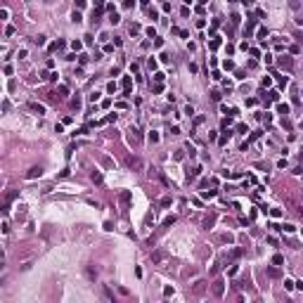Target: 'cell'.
<instances>
[{"mask_svg":"<svg viewBox=\"0 0 303 303\" xmlns=\"http://www.w3.org/2000/svg\"><path fill=\"white\" fill-rule=\"evenodd\" d=\"M223 291H225V282H223V279H216V282H213V296L220 298Z\"/></svg>","mask_w":303,"mask_h":303,"instance_id":"cell-1","label":"cell"},{"mask_svg":"<svg viewBox=\"0 0 303 303\" xmlns=\"http://www.w3.org/2000/svg\"><path fill=\"white\" fill-rule=\"evenodd\" d=\"M277 64H279L282 69H287V71H291V69H294V62H291L289 57H279V59H277Z\"/></svg>","mask_w":303,"mask_h":303,"instance_id":"cell-2","label":"cell"},{"mask_svg":"<svg viewBox=\"0 0 303 303\" xmlns=\"http://www.w3.org/2000/svg\"><path fill=\"white\" fill-rule=\"evenodd\" d=\"M128 142H130V145H140V142H142V137H140V133H137L135 128L128 133Z\"/></svg>","mask_w":303,"mask_h":303,"instance_id":"cell-3","label":"cell"},{"mask_svg":"<svg viewBox=\"0 0 303 303\" xmlns=\"http://www.w3.org/2000/svg\"><path fill=\"white\" fill-rule=\"evenodd\" d=\"M164 258H166V251H164V249H159V251L152 254V263H161Z\"/></svg>","mask_w":303,"mask_h":303,"instance_id":"cell-4","label":"cell"},{"mask_svg":"<svg viewBox=\"0 0 303 303\" xmlns=\"http://www.w3.org/2000/svg\"><path fill=\"white\" fill-rule=\"evenodd\" d=\"M40 173H43V168H40V166H33V168L26 173V178H38Z\"/></svg>","mask_w":303,"mask_h":303,"instance_id":"cell-5","label":"cell"},{"mask_svg":"<svg viewBox=\"0 0 303 303\" xmlns=\"http://www.w3.org/2000/svg\"><path fill=\"white\" fill-rule=\"evenodd\" d=\"M130 85H133V81H130V76H126V78H123V95L130 93Z\"/></svg>","mask_w":303,"mask_h":303,"instance_id":"cell-6","label":"cell"},{"mask_svg":"<svg viewBox=\"0 0 303 303\" xmlns=\"http://www.w3.org/2000/svg\"><path fill=\"white\" fill-rule=\"evenodd\" d=\"M213 223H216V213H208V216H206V220H204V227L208 230V227H211Z\"/></svg>","mask_w":303,"mask_h":303,"instance_id":"cell-7","label":"cell"},{"mask_svg":"<svg viewBox=\"0 0 303 303\" xmlns=\"http://www.w3.org/2000/svg\"><path fill=\"white\" fill-rule=\"evenodd\" d=\"M128 166H130V168H142V161H140L137 156H135V159L130 156V159H128Z\"/></svg>","mask_w":303,"mask_h":303,"instance_id":"cell-8","label":"cell"},{"mask_svg":"<svg viewBox=\"0 0 303 303\" xmlns=\"http://www.w3.org/2000/svg\"><path fill=\"white\" fill-rule=\"evenodd\" d=\"M29 107H31V109H33L36 114H45V107H43V104H36V102H31Z\"/></svg>","mask_w":303,"mask_h":303,"instance_id":"cell-9","label":"cell"},{"mask_svg":"<svg viewBox=\"0 0 303 303\" xmlns=\"http://www.w3.org/2000/svg\"><path fill=\"white\" fill-rule=\"evenodd\" d=\"M277 111H279L282 116H287V114H289V104H277Z\"/></svg>","mask_w":303,"mask_h":303,"instance_id":"cell-10","label":"cell"},{"mask_svg":"<svg viewBox=\"0 0 303 303\" xmlns=\"http://www.w3.org/2000/svg\"><path fill=\"white\" fill-rule=\"evenodd\" d=\"M220 43H223L220 38H213V40L208 43V47H211V50H218V47H220Z\"/></svg>","mask_w":303,"mask_h":303,"instance_id":"cell-11","label":"cell"},{"mask_svg":"<svg viewBox=\"0 0 303 303\" xmlns=\"http://www.w3.org/2000/svg\"><path fill=\"white\" fill-rule=\"evenodd\" d=\"M201 291H204V282H197L194 289H192V294H201Z\"/></svg>","mask_w":303,"mask_h":303,"instance_id":"cell-12","label":"cell"},{"mask_svg":"<svg viewBox=\"0 0 303 303\" xmlns=\"http://www.w3.org/2000/svg\"><path fill=\"white\" fill-rule=\"evenodd\" d=\"M275 100H279V93H277V90H270V93H268V102H275Z\"/></svg>","mask_w":303,"mask_h":303,"instance_id":"cell-13","label":"cell"},{"mask_svg":"<svg viewBox=\"0 0 303 303\" xmlns=\"http://www.w3.org/2000/svg\"><path fill=\"white\" fill-rule=\"evenodd\" d=\"M254 24H256V19H249V24H246V29H244V33H246V36L254 31Z\"/></svg>","mask_w":303,"mask_h":303,"instance_id":"cell-14","label":"cell"},{"mask_svg":"<svg viewBox=\"0 0 303 303\" xmlns=\"http://www.w3.org/2000/svg\"><path fill=\"white\" fill-rule=\"evenodd\" d=\"M71 22H74V24H81V12H78V10L71 14Z\"/></svg>","mask_w":303,"mask_h":303,"instance_id":"cell-15","label":"cell"},{"mask_svg":"<svg viewBox=\"0 0 303 303\" xmlns=\"http://www.w3.org/2000/svg\"><path fill=\"white\" fill-rule=\"evenodd\" d=\"M230 137H232V133H230V130H227V133H223V137H220V145H227V140H230Z\"/></svg>","mask_w":303,"mask_h":303,"instance_id":"cell-16","label":"cell"},{"mask_svg":"<svg viewBox=\"0 0 303 303\" xmlns=\"http://www.w3.org/2000/svg\"><path fill=\"white\" fill-rule=\"evenodd\" d=\"M57 93H59V97H66V95H69V90H66V85H59V88H57Z\"/></svg>","mask_w":303,"mask_h":303,"instance_id":"cell-17","label":"cell"},{"mask_svg":"<svg viewBox=\"0 0 303 303\" xmlns=\"http://www.w3.org/2000/svg\"><path fill=\"white\" fill-rule=\"evenodd\" d=\"M272 263H275V265H282V263H284V256H279V254L272 256Z\"/></svg>","mask_w":303,"mask_h":303,"instance_id":"cell-18","label":"cell"},{"mask_svg":"<svg viewBox=\"0 0 303 303\" xmlns=\"http://www.w3.org/2000/svg\"><path fill=\"white\" fill-rule=\"evenodd\" d=\"M282 230H284V232H294V230H296V225H291V223H287V225H282Z\"/></svg>","mask_w":303,"mask_h":303,"instance_id":"cell-19","label":"cell"},{"mask_svg":"<svg viewBox=\"0 0 303 303\" xmlns=\"http://www.w3.org/2000/svg\"><path fill=\"white\" fill-rule=\"evenodd\" d=\"M289 85V78L287 76H279V88H287Z\"/></svg>","mask_w":303,"mask_h":303,"instance_id":"cell-20","label":"cell"},{"mask_svg":"<svg viewBox=\"0 0 303 303\" xmlns=\"http://www.w3.org/2000/svg\"><path fill=\"white\" fill-rule=\"evenodd\" d=\"M71 47H74V52H78V50L83 47V43H81V40H74V43H71Z\"/></svg>","mask_w":303,"mask_h":303,"instance_id":"cell-21","label":"cell"},{"mask_svg":"<svg viewBox=\"0 0 303 303\" xmlns=\"http://www.w3.org/2000/svg\"><path fill=\"white\" fill-rule=\"evenodd\" d=\"M294 284H296V282H291V279H284V289H289V291H291V289H294Z\"/></svg>","mask_w":303,"mask_h":303,"instance_id":"cell-22","label":"cell"},{"mask_svg":"<svg viewBox=\"0 0 303 303\" xmlns=\"http://www.w3.org/2000/svg\"><path fill=\"white\" fill-rule=\"evenodd\" d=\"M173 223H175V216H168V218H166V220H164V225H166V227H171V225H173Z\"/></svg>","mask_w":303,"mask_h":303,"instance_id":"cell-23","label":"cell"},{"mask_svg":"<svg viewBox=\"0 0 303 303\" xmlns=\"http://www.w3.org/2000/svg\"><path fill=\"white\" fill-rule=\"evenodd\" d=\"M230 19H232V26H239V19H242V17H239V14H232Z\"/></svg>","mask_w":303,"mask_h":303,"instance_id":"cell-24","label":"cell"},{"mask_svg":"<svg viewBox=\"0 0 303 303\" xmlns=\"http://www.w3.org/2000/svg\"><path fill=\"white\" fill-rule=\"evenodd\" d=\"M265 36H268V29H258V38L265 40Z\"/></svg>","mask_w":303,"mask_h":303,"instance_id":"cell-25","label":"cell"},{"mask_svg":"<svg viewBox=\"0 0 303 303\" xmlns=\"http://www.w3.org/2000/svg\"><path fill=\"white\" fill-rule=\"evenodd\" d=\"M109 22H111V24H118V14H116V12L109 14Z\"/></svg>","mask_w":303,"mask_h":303,"instance_id":"cell-26","label":"cell"},{"mask_svg":"<svg viewBox=\"0 0 303 303\" xmlns=\"http://www.w3.org/2000/svg\"><path fill=\"white\" fill-rule=\"evenodd\" d=\"M33 43H36V45H45V36H38V38H36Z\"/></svg>","mask_w":303,"mask_h":303,"instance_id":"cell-27","label":"cell"},{"mask_svg":"<svg viewBox=\"0 0 303 303\" xmlns=\"http://www.w3.org/2000/svg\"><path fill=\"white\" fill-rule=\"evenodd\" d=\"M201 197H204V199H213V197H216V192H204Z\"/></svg>","mask_w":303,"mask_h":303,"instance_id":"cell-28","label":"cell"},{"mask_svg":"<svg viewBox=\"0 0 303 303\" xmlns=\"http://www.w3.org/2000/svg\"><path fill=\"white\" fill-rule=\"evenodd\" d=\"M133 5H135V0H123V7H128V10H130Z\"/></svg>","mask_w":303,"mask_h":303,"instance_id":"cell-29","label":"cell"},{"mask_svg":"<svg viewBox=\"0 0 303 303\" xmlns=\"http://www.w3.org/2000/svg\"><path fill=\"white\" fill-rule=\"evenodd\" d=\"M268 272H270V277H279V270H277V268H270Z\"/></svg>","mask_w":303,"mask_h":303,"instance_id":"cell-30","label":"cell"},{"mask_svg":"<svg viewBox=\"0 0 303 303\" xmlns=\"http://www.w3.org/2000/svg\"><path fill=\"white\" fill-rule=\"evenodd\" d=\"M107 90H109V93H116V83H114V81H111V83H109V85H107Z\"/></svg>","mask_w":303,"mask_h":303,"instance_id":"cell-31","label":"cell"},{"mask_svg":"<svg viewBox=\"0 0 303 303\" xmlns=\"http://www.w3.org/2000/svg\"><path fill=\"white\" fill-rule=\"evenodd\" d=\"M272 85V78H263V88H270Z\"/></svg>","mask_w":303,"mask_h":303,"instance_id":"cell-32","label":"cell"},{"mask_svg":"<svg viewBox=\"0 0 303 303\" xmlns=\"http://www.w3.org/2000/svg\"><path fill=\"white\" fill-rule=\"evenodd\" d=\"M211 97H213V100L218 102V100H220V90H213V93H211Z\"/></svg>","mask_w":303,"mask_h":303,"instance_id":"cell-33","label":"cell"},{"mask_svg":"<svg viewBox=\"0 0 303 303\" xmlns=\"http://www.w3.org/2000/svg\"><path fill=\"white\" fill-rule=\"evenodd\" d=\"M270 213H272V216H275V218H279V216H282V208H272Z\"/></svg>","mask_w":303,"mask_h":303,"instance_id":"cell-34","label":"cell"},{"mask_svg":"<svg viewBox=\"0 0 303 303\" xmlns=\"http://www.w3.org/2000/svg\"><path fill=\"white\" fill-rule=\"evenodd\" d=\"M88 277H90V279H95V277H97V272H95L93 268H88Z\"/></svg>","mask_w":303,"mask_h":303,"instance_id":"cell-35","label":"cell"},{"mask_svg":"<svg viewBox=\"0 0 303 303\" xmlns=\"http://www.w3.org/2000/svg\"><path fill=\"white\" fill-rule=\"evenodd\" d=\"M76 7H78V10H83V7H85V0H76Z\"/></svg>","mask_w":303,"mask_h":303,"instance_id":"cell-36","label":"cell"},{"mask_svg":"<svg viewBox=\"0 0 303 303\" xmlns=\"http://www.w3.org/2000/svg\"><path fill=\"white\" fill-rule=\"evenodd\" d=\"M95 7H97V10H102V7H104V0H95Z\"/></svg>","mask_w":303,"mask_h":303,"instance_id":"cell-37","label":"cell"},{"mask_svg":"<svg viewBox=\"0 0 303 303\" xmlns=\"http://www.w3.org/2000/svg\"><path fill=\"white\" fill-rule=\"evenodd\" d=\"M242 3H244L246 7H251V5H254V0H242Z\"/></svg>","mask_w":303,"mask_h":303,"instance_id":"cell-38","label":"cell"},{"mask_svg":"<svg viewBox=\"0 0 303 303\" xmlns=\"http://www.w3.org/2000/svg\"><path fill=\"white\" fill-rule=\"evenodd\" d=\"M206 3H208V0H199V5H206Z\"/></svg>","mask_w":303,"mask_h":303,"instance_id":"cell-39","label":"cell"},{"mask_svg":"<svg viewBox=\"0 0 303 303\" xmlns=\"http://www.w3.org/2000/svg\"><path fill=\"white\" fill-rule=\"evenodd\" d=\"M296 22H298V24H303V14H301V19H296Z\"/></svg>","mask_w":303,"mask_h":303,"instance_id":"cell-40","label":"cell"},{"mask_svg":"<svg viewBox=\"0 0 303 303\" xmlns=\"http://www.w3.org/2000/svg\"><path fill=\"white\" fill-rule=\"evenodd\" d=\"M142 3H147V0H142Z\"/></svg>","mask_w":303,"mask_h":303,"instance_id":"cell-41","label":"cell"}]
</instances>
